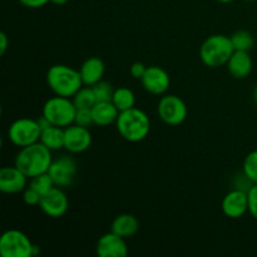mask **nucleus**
Returning <instances> with one entry per match:
<instances>
[{
  "mask_svg": "<svg viewBox=\"0 0 257 257\" xmlns=\"http://www.w3.org/2000/svg\"><path fill=\"white\" fill-rule=\"evenodd\" d=\"M40 142L50 151H58L64 148V128L50 124L44 128L40 136Z\"/></svg>",
  "mask_w": 257,
  "mask_h": 257,
  "instance_id": "nucleus-20",
  "label": "nucleus"
},
{
  "mask_svg": "<svg viewBox=\"0 0 257 257\" xmlns=\"http://www.w3.org/2000/svg\"><path fill=\"white\" fill-rule=\"evenodd\" d=\"M248 195V212L255 220H257V183L250 188Z\"/></svg>",
  "mask_w": 257,
  "mask_h": 257,
  "instance_id": "nucleus-29",
  "label": "nucleus"
},
{
  "mask_svg": "<svg viewBox=\"0 0 257 257\" xmlns=\"http://www.w3.org/2000/svg\"><path fill=\"white\" fill-rule=\"evenodd\" d=\"M141 82L148 93L153 95H163L170 88L171 77L163 68L158 65H151L147 67Z\"/></svg>",
  "mask_w": 257,
  "mask_h": 257,
  "instance_id": "nucleus-12",
  "label": "nucleus"
},
{
  "mask_svg": "<svg viewBox=\"0 0 257 257\" xmlns=\"http://www.w3.org/2000/svg\"><path fill=\"white\" fill-rule=\"evenodd\" d=\"M93 90L95 93L97 102H112L114 89H113L112 84H109L108 82L100 80L97 84L93 85Z\"/></svg>",
  "mask_w": 257,
  "mask_h": 257,
  "instance_id": "nucleus-26",
  "label": "nucleus"
},
{
  "mask_svg": "<svg viewBox=\"0 0 257 257\" xmlns=\"http://www.w3.org/2000/svg\"><path fill=\"white\" fill-rule=\"evenodd\" d=\"M112 102L119 112H123V110H128L131 109V108L135 107L136 95L130 88L120 87L114 89Z\"/></svg>",
  "mask_w": 257,
  "mask_h": 257,
  "instance_id": "nucleus-21",
  "label": "nucleus"
},
{
  "mask_svg": "<svg viewBox=\"0 0 257 257\" xmlns=\"http://www.w3.org/2000/svg\"><path fill=\"white\" fill-rule=\"evenodd\" d=\"M27 178L28 176L17 166L3 167L0 170V191L8 195L22 192L27 187Z\"/></svg>",
  "mask_w": 257,
  "mask_h": 257,
  "instance_id": "nucleus-15",
  "label": "nucleus"
},
{
  "mask_svg": "<svg viewBox=\"0 0 257 257\" xmlns=\"http://www.w3.org/2000/svg\"><path fill=\"white\" fill-rule=\"evenodd\" d=\"M19 2L20 4L29 8V9H39V8H43L48 3H50V0H19Z\"/></svg>",
  "mask_w": 257,
  "mask_h": 257,
  "instance_id": "nucleus-31",
  "label": "nucleus"
},
{
  "mask_svg": "<svg viewBox=\"0 0 257 257\" xmlns=\"http://www.w3.org/2000/svg\"><path fill=\"white\" fill-rule=\"evenodd\" d=\"M217 2H220V3H223V4H227V3H231V2H233V0H217Z\"/></svg>",
  "mask_w": 257,
  "mask_h": 257,
  "instance_id": "nucleus-35",
  "label": "nucleus"
},
{
  "mask_svg": "<svg viewBox=\"0 0 257 257\" xmlns=\"http://www.w3.org/2000/svg\"><path fill=\"white\" fill-rule=\"evenodd\" d=\"M120 137L132 143L146 140L151 132V119L147 113L133 107L128 110L119 112L115 122Z\"/></svg>",
  "mask_w": 257,
  "mask_h": 257,
  "instance_id": "nucleus-2",
  "label": "nucleus"
},
{
  "mask_svg": "<svg viewBox=\"0 0 257 257\" xmlns=\"http://www.w3.org/2000/svg\"><path fill=\"white\" fill-rule=\"evenodd\" d=\"M68 2H69V0H50V3L54 5H64L67 4Z\"/></svg>",
  "mask_w": 257,
  "mask_h": 257,
  "instance_id": "nucleus-33",
  "label": "nucleus"
},
{
  "mask_svg": "<svg viewBox=\"0 0 257 257\" xmlns=\"http://www.w3.org/2000/svg\"><path fill=\"white\" fill-rule=\"evenodd\" d=\"M146 70H147V67H146L143 63L136 62L131 65L130 72H131V75H132L133 78H136V79H142V77L145 75Z\"/></svg>",
  "mask_w": 257,
  "mask_h": 257,
  "instance_id": "nucleus-30",
  "label": "nucleus"
},
{
  "mask_svg": "<svg viewBox=\"0 0 257 257\" xmlns=\"http://www.w3.org/2000/svg\"><path fill=\"white\" fill-rule=\"evenodd\" d=\"M54 186V182H53L52 177H50L48 172L35 176V177H33L32 181H30V187L34 188V190L37 191L38 193H40L42 196H44L45 193L49 192Z\"/></svg>",
  "mask_w": 257,
  "mask_h": 257,
  "instance_id": "nucleus-24",
  "label": "nucleus"
},
{
  "mask_svg": "<svg viewBox=\"0 0 257 257\" xmlns=\"http://www.w3.org/2000/svg\"><path fill=\"white\" fill-rule=\"evenodd\" d=\"M227 69L236 79H245L252 72V59L248 52L235 50L227 62Z\"/></svg>",
  "mask_w": 257,
  "mask_h": 257,
  "instance_id": "nucleus-17",
  "label": "nucleus"
},
{
  "mask_svg": "<svg viewBox=\"0 0 257 257\" xmlns=\"http://www.w3.org/2000/svg\"><path fill=\"white\" fill-rule=\"evenodd\" d=\"M252 99L253 102H255V104L257 105V84L255 85V88H253L252 90Z\"/></svg>",
  "mask_w": 257,
  "mask_h": 257,
  "instance_id": "nucleus-34",
  "label": "nucleus"
},
{
  "mask_svg": "<svg viewBox=\"0 0 257 257\" xmlns=\"http://www.w3.org/2000/svg\"><path fill=\"white\" fill-rule=\"evenodd\" d=\"M74 123L75 124L82 125V127H87V128H89L90 125L94 124V120H93V115H92V108H90V109H88V108L77 109Z\"/></svg>",
  "mask_w": 257,
  "mask_h": 257,
  "instance_id": "nucleus-27",
  "label": "nucleus"
},
{
  "mask_svg": "<svg viewBox=\"0 0 257 257\" xmlns=\"http://www.w3.org/2000/svg\"><path fill=\"white\" fill-rule=\"evenodd\" d=\"M34 243L20 230L5 231L0 237V255L3 257L34 256Z\"/></svg>",
  "mask_w": 257,
  "mask_h": 257,
  "instance_id": "nucleus-6",
  "label": "nucleus"
},
{
  "mask_svg": "<svg viewBox=\"0 0 257 257\" xmlns=\"http://www.w3.org/2000/svg\"><path fill=\"white\" fill-rule=\"evenodd\" d=\"M39 207L49 217L59 218L67 213L69 208V200L62 188L54 186L49 192L42 196Z\"/></svg>",
  "mask_w": 257,
  "mask_h": 257,
  "instance_id": "nucleus-10",
  "label": "nucleus"
},
{
  "mask_svg": "<svg viewBox=\"0 0 257 257\" xmlns=\"http://www.w3.org/2000/svg\"><path fill=\"white\" fill-rule=\"evenodd\" d=\"M77 107L72 98L55 97L49 98L43 105V115L52 123L53 125L67 128L74 123Z\"/></svg>",
  "mask_w": 257,
  "mask_h": 257,
  "instance_id": "nucleus-5",
  "label": "nucleus"
},
{
  "mask_svg": "<svg viewBox=\"0 0 257 257\" xmlns=\"http://www.w3.org/2000/svg\"><path fill=\"white\" fill-rule=\"evenodd\" d=\"M42 128L38 119L23 117L14 120L8 130V138L17 147H27L40 141Z\"/></svg>",
  "mask_w": 257,
  "mask_h": 257,
  "instance_id": "nucleus-7",
  "label": "nucleus"
},
{
  "mask_svg": "<svg viewBox=\"0 0 257 257\" xmlns=\"http://www.w3.org/2000/svg\"><path fill=\"white\" fill-rule=\"evenodd\" d=\"M231 40L235 50H242V52H250L255 44L252 34L247 30H238L231 35Z\"/></svg>",
  "mask_w": 257,
  "mask_h": 257,
  "instance_id": "nucleus-23",
  "label": "nucleus"
},
{
  "mask_svg": "<svg viewBox=\"0 0 257 257\" xmlns=\"http://www.w3.org/2000/svg\"><path fill=\"white\" fill-rule=\"evenodd\" d=\"M23 200H24V202L29 206H39L40 200H42V195L38 193L34 188H32L29 186V187L24 190V193H23Z\"/></svg>",
  "mask_w": 257,
  "mask_h": 257,
  "instance_id": "nucleus-28",
  "label": "nucleus"
},
{
  "mask_svg": "<svg viewBox=\"0 0 257 257\" xmlns=\"http://www.w3.org/2000/svg\"><path fill=\"white\" fill-rule=\"evenodd\" d=\"M8 45H9V39H8L7 34L4 32H2L0 33V54H5V52L8 49Z\"/></svg>",
  "mask_w": 257,
  "mask_h": 257,
  "instance_id": "nucleus-32",
  "label": "nucleus"
},
{
  "mask_svg": "<svg viewBox=\"0 0 257 257\" xmlns=\"http://www.w3.org/2000/svg\"><path fill=\"white\" fill-rule=\"evenodd\" d=\"M242 172L252 181L257 183V150L248 153L243 160Z\"/></svg>",
  "mask_w": 257,
  "mask_h": 257,
  "instance_id": "nucleus-25",
  "label": "nucleus"
},
{
  "mask_svg": "<svg viewBox=\"0 0 257 257\" xmlns=\"http://www.w3.org/2000/svg\"><path fill=\"white\" fill-rule=\"evenodd\" d=\"M78 167L77 162L70 156H62V157L53 160L48 173L52 177L53 182L57 187H68L72 185L77 176Z\"/></svg>",
  "mask_w": 257,
  "mask_h": 257,
  "instance_id": "nucleus-9",
  "label": "nucleus"
},
{
  "mask_svg": "<svg viewBox=\"0 0 257 257\" xmlns=\"http://www.w3.org/2000/svg\"><path fill=\"white\" fill-rule=\"evenodd\" d=\"M222 212L230 218H240L248 212V195L246 191L233 188L226 193L221 203Z\"/></svg>",
  "mask_w": 257,
  "mask_h": 257,
  "instance_id": "nucleus-13",
  "label": "nucleus"
},
{
  "mask_svg": "<svg viewBox=\"0 0 257 257\" xmlns=\"http://www.w3.org/2000/svg\"><path fill=\"white\" fill-rule=\"evenodd\" d=\"M47 83L55 95L73 98L83 87L79 70L65 64H55L48 69Z\"/></svg>",
  "mask_w": 257,
  "mask_h": 257,
  "instance_id": "nucleus-3",
  "label": "nucleus"
},
{
  "mask_svg": "<svg viewBox=\"0 0 257 257\" xmlns=\"http://www.w3.org/2000/svg\"><path fill=\"white\" fill-rule=\"evenodd\" d=\"M235 52L231 37L225 34H213L202 43L200 48V58L207 67L218 68L227 64Z\"/></svg>",
  "mask_w": 257,
  "mask_h": 257,
  "instance_id": "nucleus-4",
  "label": "nucleus"
},
{
  "mask_svg": "<svg viewBox=\"0 0 257 257\" xmlns=\"http://www.w3.org/2000/svg\"><path fill=\"white\" fill-rule=\"evenodd\" d=\"M158 115L168 125H180L188 114L187 105L181 97L176 94L163 95L158 102Z\"/></svg>",
  "mask_w": 257,
  "mask_h": 257,
  "instance_id": "nucleus-8",
  "label": "nucleus"
},
{
  "mask_svg": "<svg viewBox=\"0 0 257 257\" xmlns=\"http://www.w3.org/2000/svg\"><path fill=\"white\" fill-rule=\"evenodd\" d=\"M140 228V223L138 220L131 213H122L118 215L117 217L113 220L112 225H110V231L117 233L118 236L123 238L132 237Z\"/></svg>",
  "mask_w": 257,
  "mask_h": 257,
  "instance_id": "nucleus-19",
  "label": "nucleus"
},
{
  "mask_svg": "<svg viewBox=\"0 0 257 257\" xmlns=\"http://www.w3.org/2000/svg\"><path fill=\"white\" fill-rule=\"evenodd\" d=\"M95 252L99 257H125L128 255V247L124 238L110 231L100 236L95 246Z\"/></svg>",
  "mask_w": 257,
  "mask_h": 257,
  "instance_id": "nucleus-14",
  "label": "nucleus"
},
{
  "mask_svg": "<svg viewBox=\"0 0 257 257\" xmlns=\"http://www.w3.org/2000/svg\"><path fill=\"white\" fill-rule=\"evenodd\" d=\"M72 99L74 102L77 109H83V108L90 109L97 103L94 90H93V87H89V85H85V87L80 88Z\"/></svg>",
  "mask_w": 257,
  "mask_h": 257,
  "instance_id": "nucleus-22",
  "label": "nucleus"
},
{
  "mask_svg": "<svg viewBox=\"0 0 257 257\" xmlns=\"http://www.w3.org/2000/svg\"><path fill=\"white\" fill-rule=\"evenodd\" d=\"M105 72V65L100 58L98 57H90L88 59H85L83 62V64L80 65L79 73L80 77H82L83 84L89 85L93 87L94 84H97L98 82H100L104 75Z\"/></svg>",
  "mask_w": 257,
  "mask_h": 257,
  "instance_id": "nucleus-16",
  "label": "nucleus"
},
{
  "mask_svg": "<svg viewBox=\"0 0 257 257\" xmlns=\"http://www.w3.org/2000/svg\"><path fill=\"white\" fill-rule=\"evenodd\" d=\"M245 2H256V0H245Z\"/></svg>",
  "mask_w": 257,
  "mask_h": 257,
  "instance_id": "nucleus-36",
  "label": "nucleus"
},
{
  "mask_svg": "<svg viewBox=\"0 0 257 257\" xmlns=\"http://www.w3.org/2000/svg\"><path fill=\"white\" fill-rule=\"evenodd\" d=\"M52 162V151L39 141L27 147L20 148L19 153L15 157L14 166L24 172L28 178H33L48 172Z\"/></svg>",
  "mask_w": 257,
  "mask_h": 257,
  "instance_id": "nucleus-1",
  "label": "nucleus"
},
{
  "mask_svg": "<svg viewBox=\"0 0 257 257\" xmlns=\"http://www.w3.org/2000/svg\"><path fill=\"white\" fill-rule=\"evenodd\" d=\"M92 115L95 125L108 127L117 122L119 110L113 102H97L92 107Z\"/></svg>",
  "mask_w": 257,
  "mask_h": 257,
  "instance_id": "nucleus-18",
  "label": "nucleus"
},
{
  "mask_svg": "<svg viewBox=\"0 0 257 257\" xmlns=\"http://www.w3.org/2000/svg\"><path fill=\"white\" fill-rule=\"evenodd\" d=\"M92 146L89 128L75 123L64 128V148L70 153H83Z\"/></svg>",
  "mask_w": 257,
  "mask_h": 257,
  "instance_id": "nucleus-11",
  "label": "nucleus"
}]
</instances>
